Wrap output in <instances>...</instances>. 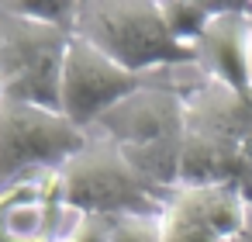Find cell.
Returning a JSON list of instances; mask_svg holds the SVG:
<instances>
[{
	"label": "cell",
	"mask_w": 252,
	"mask_h": 242,
	"mask_svg": "<svg viewBox=\"0 0 252 242\" xmlns=\"http://www.w3.org/2000/svg\"><path fill=\"white\" fill-rule=\"evenodd\" d=\"M224 183L252 190V94H235L224 83L200 80L187 94V138L180 187Z\"/></svg>",
	"instance_id": "1"
},
{
	"label": "cell",
	"mask_w": 252,
	"mask_h": 242,
	"mask_svg": "<svg viewBox=\"0 0 252 242\" xmlns=\"http://www.w3.org/2000/svg\"><path fill=\"white\" fill-rule=\"evenodd\" d=\"M200 80L187 83L176 76V69H159L152 87L125 97L97 121V128L111 135L118 149L131 159V166L166 190L180 187V163H183V138H187V94Z\"/></svg>",
	"instance_id": "2"
},
{
	"label": "cell",
	"mask_w": 252,
	"mask_h": 242,
	"mask_svg": "<svg viewBox=\"0 0 252 242\" xmlns=\"http://www.w3.org/2000/svg\"><path fill=\"white\" fill-rule=\"evenodd\" d=\"M87 132V145L59 170L63 207H76L80 214H159L173 190L138 173L97 125Z\"/></svg>",
	"instance_id": "3"
},
{
	"label": "cell",
	"mask_w": 252,
	"mask_h": 242,
	"mask_svg": "<svg viewBox=\"0 0 252 242\" xmlns=\"http://www.w3.org/2000/svg\"><path fill=\"white\" fill-rule=\"evenodd\" d=\"M69 32L97 45L128 73L197 66L193 49L176 42L166 28L159 4H76Z\"/></svg>",
	"instance_id": "4"
},
{
	"label": "cell",
	"mask_w": 252,
	"mask_h": 242,
	"mask_svg": "<svg viewBox=\"0 0 252 242\" xmlns=\"http://www.w3.org/2000/svg\"><path fill=\"white\" fill-rule=\"evenodd\" d=\"M69 38V28L25 18L14 4H0V97L59 111Z\"/></svg>",
	"instance_id": "5"
},
{
	"label": "cell",
	"mask_w": 252,
	"mask_h": 242,
	"mask_svg": "<svg viewBox=\"0 0 252 242\" xmlns=\"http://www.w3.org/2000/svg\"><path fill=\"white\" fill-rule=\"evenodd\" d=\"M87 135L63 111L0 97V190L63 170L87 145Z\"/></svg>",
	"instance_id": "6"
},
{
	"label": "cell",
	"mask_w": 252,
	"mask_h": 242,
	"mask_svg": "<svg viewBox=\"0 0 252 242\" xmlns=\"http://www.w3.org/2000/svg\"><path fill=\"white\" fill-rule=\"evenodd\" d=\"M156 76H159V69L156 73H128L125 66L107 59L97 45L73 35L69 49H66V63H63L59 111L73 125L94 128L114 104H121L125 97H131L145 87H152Z\"/></svg>",
	"instance_id": "7"
},
{
	"label": "cell",
	"mask_w": 252,
	"mask_h": 242,
	"mask_svg": "<svg viewBox=\"0 0 252 242\" xmlns=\"http://www.w3.org/2000/svg\"><path fill=\"white\" fill-rule=\"evenodd\" d=\"M245 204V194L224 183L176 187L159 211V242H238Z\"/></svg>",
	"instance_id": "8"
},
{
	"label": "cell",
	"mask_w": 252,
	"mask_h": 242,
	"mask_svg": "<svg viewBox=\"0 0 252 242\" xmlns=\"http://www.w3.org/2000/svg\"><path fill=\"white\" fill-rule=\"evenodd\" d=\"M249 45H252V4H221V11L211 18L204 35L193 45L197 69L231 87L235 94H252L249 76Z\"/></svg>",
	"instance_id": "9"
},
{
	"label": "cell",
	"mask_w": 252,
	"mask_h": 242,
	"mask_svg": "<svg viewBox=\"0 0 252 242\" xmlns=\"http://www.w3.org/2000/svg\"><path fill=\"white\" fill-rule=\"evenodd\" d=\"M159 11H162L166 28L173 32V38L193 49L197 38L204 35V28L211 25V18L221 11V4L218 7L214 4H159Z\"/></svg>",
	"instance_id": "10"
},
{
	"label": "cell",
	"mask_w": 252,
	"mask_h": 242,
	"mask_svg": "<svg viewBox=\"0 0 252 242\" xmlns=\"http://www.w3.org/2000/svg\"><path fill=\"white\" fill-rule=\"evenodd\" d=\"M249 76H252V45H249Z\"/></svg>",
	"instance_id": "11"
},
{
	"label": "cell",
	"mask_w": 252,
	"mask_h": 242,
	"mask_svg": "<svg viewBox=\"0 0 252 242\" xmlns=\"http://www.w3.org/2000/svg\"><path fill=\"white\" fill-rule=\"evenodd\" d=\"M249 204H252V190H249Z\"/></svg>",
	"instance_id": "12"
}]
</instances>
